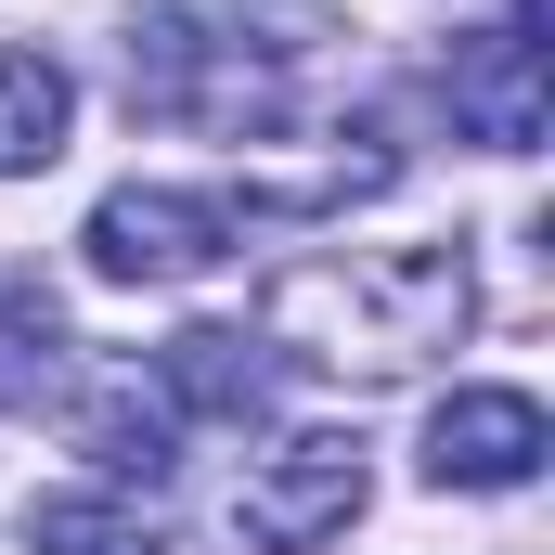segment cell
Returning a JSON list of instances; mask_svg holds the SVG:
<instances>
[{
  "label": "cell",
  "mask_w": 555,
  "mask_h": 555,
  "mask_svg": "<svg viewBox=\"0 0 555 555\" xmlns=\"http://www.w3.org/2000/svg\"><path fill=\"white\" fill-rule=\"evenodd\" d=\"M26 555H168V530L117 491H26Z\"/></svg>",
  "instance_id": "10"
},
{
  "label": "cell",
  "mask_w": 555,
  "mask_h": 555,
  "mask_svg": "<svg viewBox=\"0 0 555 555\" xmlns=\"http://www.w3.org/2000/svg\"><path fill=\"white\" fill-rule=\"evenodd\" d=\"M155 401L168 414H207V426H259L272 414V349L246 323H181L155 349Z\"/></svg>",
  "instance_id": "7"
},
{
  "label": "cell",
  "mask_w": 555,
  "mask_h": 555,
  "mask_svg": "<svg viewBox=\"0 0 555 555\" xmlns=\"http://www.w3.org/2000/svg\"><path fill=\"white\" fill-rule=\"evenodd\" d=\"M233 194H181V181H117L104 207H91V233H78V259H91V284H194L233 259Z\"/></svg>",
  "instance_id": "4"
},
{
  "label": "cell",
  "mask_w": 555,
  "mask_h": 555,
  "mask_svg": "<svg viewBox=\"0 0 555 555\" xmlns=\"http://www.w3.org/2000/svg\"><path fill=\"white\" fill-rule=\"evenodd\" d=\"M78 130V78H65V52H39V39H0V181H26V168H52Z\"/></svg>",
  "instance_id": "8"
},
{
  "label": "cell",
  "mask_w": 555,
  "mask_h": 555,
  "mask_svg": "<svg viewBox=\"0 0 555 555\" xmlns=\"http://www.w3.org/2000/svg\"><path fill=\"white\" fill-rule=\"evenodd\" d=\"M65 310H52V284H0V414H39L52 388H65Z\"/></svg>",
  "instance_id": "11"
},
{
  "label": "cell",
  "mask_w": 555,
  "mask_h": 555,
  "mask_svg": "<svg viewBox=\"0 0 555 555\" xmlns=\"http://www.w3.org/2000/svg\"><path fill=\"white\" fill-rule=\"evenodd\" d=\"M555 452V426L530 388H452L426 414V491H530Z\"/></svg>",
  "instance_id": "6"
},
{
  "label": "cell",
  "mask_w": 555,
  "mask_h": 555,
  "mask_svg": "<svg viewBox=\"0 0 555 555\" xmlns=\"http://www.w3.org/2000/svg\"><path fill=\"white\" fill-rule=\"evenodd\" d=\"M465 323H478L465 246H336V259H297L259 297V349L323 362V375H414Z\"/></svg>",
  "instance_id": "1"
},
{
  "label": "cell",
  "mask_w": 555,
  "mask_h": 555,
  "mask_svg": "<svg viewBox=\"0 0 555 555\" xmlns=\"http://www.w3.org/2000/svg\"><path fill=\"white\" fill-rule=\"evenodd\" d=\"M78 452H91V465H104L117 491H130V478L155 491V478L181 465V414H168V401H155L142 375H104V388L78 401Z\"/></svg>",
  "instance_id": "9"
},
{
  "label": "cell",
  "mask_w": 555,
  "mask_h": 555,
  "mask_svg": "<svg viewBox=\"0 0 555 555\" xmlns=\"http://www.w3.org/2000/svg\"><path fill=\"white\" fill-rule=\"evenodd\" d=\"M452 117L465 142H491V155H543V0H504V26H478L465 52H452Z\"/></svg>",
  "instance_id": "5"
},
{
  "label": "cell",
  "mask_w": 555,
  "mask_h": 555,
  "mask_svg": "<svg viewBox=\"0 0 555 555\" xmlns=\"http://www.w3.org/2000/svg\"><path fill=\"white\" fill-rule=\"evenodd\" d=\"M362 491H375V452H362L349 426H297V439H272V452L246 465L233 543L246 555H310V543H336V530L362 517Z\"/></svg>",
  "instance_id": "3"
},
{
  "label": "cell",
  "mask_w": 555,
  "mask_h": 555,
  "mask_svg": "<svg viewBox=\"0 0 555 555\" xmlns=\"http://www.w3.org/2000/svg\"><path fill=\"white\" fill-rule=\"evenodd\" d=\"M259 26H272V0H246V13H194V0H168V13H142V26H130V104L168 117V130L272 142L284 104H297L284 78H297L310 26H297V39H259Z\"/></svg>",
  "instance_id": "2"
}]
</instances>
